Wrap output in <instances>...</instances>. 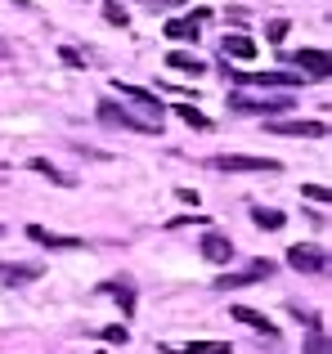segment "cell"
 <instances>
[{
  "mask_svg": "<svg viewBox=\"0 0 332 354\" xmlns=\"http://www.w3.org/2000/svg\"><path fill=\"white\" fill-rule=\"evenodd\" d=\"M99 121H104V126H117V130H135V135H158V121L153 117H135V113H126L122 104H113V99H99Z\"/></svg>",
  "mask_w": 332,
  "mask_h": 354,
  "instance_id": "6da1fadb",
  "label": "cell"
},
{
  "mask_svg": "<svg viewBox=\"0 0 332 354\" xmlns=\"http://www.w3.org/2000/svg\"><path fill=\"white\" fill-rule=\"evenodd\" d=\"M229 108L234 113H243V117H265V121H274V117H283L288 108H297L288 95H270V99H247V95H229Z\"/></svg>",
  "mask_w": 332,
  "mask_h": 354,
  "instance_id": "7a4b0ae2",
  "label": "cell"
},
{
  "mask_svg": "<svg viewBox=\"0 0 332 354\" xmlns=\"http://www.w3.org/2000/svg\"><path fill=\"white\" fill-rule=\"evenodd\" d=\"M211 166H216V171H238V175H247V171H283L279 162H274V157H247V153H220V157H211Z\"/></svg>",
  "mask_w": 332,
  "mask_h": 354,
  "instance_id": "3957f363",
  "label": "cell"
},
{
  "mask_svg": "<svg viewBox=\"0 0 332 354\" xmlns=\"http://www.w3.org/2000/svg\"><path fill=\"white\" fill-rule=\"evenodd\" d=\"M288 265L297 269V274H324V269H328V251L297 242V247H288Z\"/></svg>",
  "mask_w": 332,
  "mask_h": 354,
  "instance_id": "277c9868",
  "label": "cell"
},
{
  "mask_svg": "<svg viewBox=\"0 0 332 354\" xmlns=\"http://www.w3.org/2000/svg\"><path fill=\"white\" fill-rule=\"evenodd\" d=\"M27 238H32L36 247H45V251H86V247H90L86 238H72V234H50V229H41V225H27Z\"/></svg>",
  "mask_w": 332,
  "mask_h": 354,
  "instance_id": "5b68a950",
  "label": "cell"
},
{
  "mask_svg": "<svg viewBox=\"0 0 332 354\" xmlns=\"http://www.w3.org/2000/svg\"><path fill=\"white\" fill-rule=\"evenodd\" d=\"M41 274H45V265H36V260H5V265H0V287L36 283Z\"/></svg>",
  "mask_w": 332,
  "mask_h": 354,
  "instance_id": "8992f818",
  "label": "cell"
},
{
  "mask_svg": "<svg viewBox=\"0 0 332 354\" xmlns=\"http://www.w3.org/2000/svg\"><path fill=\"white\" fill-rule=\"evenodd\" d=\"M229 81H252V86H301L306 81V72H234L225 68Z\"/></svg>",
  "mask_w": 332,
  "mask_h": 354,
  "instance_id": "52a82bcc",
  "label": "cell"
},
{
  "mask_svg": "<svg viewBox=\"0 0 332 354\" xmlns=\"http://www.w3.org/2000/svg\"><path fill=\"white\" fill-rule=\"evenodd\" d=\"M292 63L306 68V77H315V81H328L332 77V59H328L324 50H297V54H292Z\"/></svg>",
  "mask_w": 332,
  "mask_h": 354,
  "instance_id": "ba28073f",
  "label": "cell"
},
{
  "mask_svg": "<svg viewBox=\"0 0 332 354\" xmlns=\"http://www.w3.org/2000/svg\"><path fill=\"white\" fill-rule=\"evenodd\" d=\"M270 130L274 135H297V139H324L328 135V126L324 121H270Z\"/></svg>",
  "mask_w": 332,
  "mask_h": 354,
  "instance_id": "9c48e42d",
  "label": "cell"
},
{
  "mask_svg": "<svg viewBox=\"0 0 332 354\" xmlns=\"http://www.w3.org/2000/svg\"><path fill=\"white\" fill-rule=\"evenodd\" d=\"M198 251L211 260V265H229V260H234V242H229L225 234H202Z\"/></svg>",
  "mask_w": 332,
  "mask_h": 354,
  "instance_id": "30bf717a",
  "label": "cell"
},
{
  "mask_svg": "<svg viewBox=\"0 0 332 354\" xmlns=\"http://www.w3.org/2000/svg\"><path fill=\"white\" fill-rule=\"evenodd\" d=\"M274 274V265H270V260H256V265L252 269H243V274H225V278H220V292H234V287H247V283H256V278H270Z\"/></svg>",
  "mask_w": 332,
  "mask_h": 354,
  "instance_id": "8fae6325",
  "label": "cell"
},
{
  "mask_svg": "<svg viewBox=\"0 0 332 354\" xmlns=\"http://www.w3.org/2000/svg\"><path fill=\"white\" fill-rule=\"evenodd\" d=\"M202 9L198 14H184V18H171V23H166V36H171V41H198V27H202Z\"/></svg>",
  "mask_w": 332,
  "mask_h": 354,
  "instance_id": "7c38bea8",
  "label": "cell"
},
{
  "mask_svg": "<svg viewBox=\"0 0 332 354\" xmlns=\"http://www.w3.org/2000/svg\"><path fill=\"white\" fill-rule=\"evenodd\" d=\"M113 90H117V95H126L131 104L149 108V113H162V99H158V95H149V90H140V86H131V81H113Z\"/></svg>",
  "mask_w": 332,
  "mask_h": 354,
  "instance_id": "4fadbf2b",
  "label": "cell"
},
{
  "mask_svg": "<svg viewBox=\"0 0 332 354\" xmlns=\"http://www.w3.org/2000/svg\"><path fill=\"white\" fill-rule=\"evenodd\" d=\"M166 68L184 72V77H202V72H207V63H202L198 54H184V50H171V54H166Z\"/></svg>",
  "mask_w": 332,
  "mask_h": 354,
  "instance_id": "5bb4252c",
  "label": "cell"
},
{
  "mask_svg": "<svg viewBox=\"0 0 332 354\" xmlns=\"http://www.w3.org/2000/svg\"><path fill=\"white\" fill-rule=\"evenodd\" d=\"M234 323H247V328H252V332H261V337H279V332H274V323L265 319V314L247 310V305H234Z\"/></svg>",
  "mask_w": 332,
  "mask_h": 354,
  "instance_id": "9a60e30c",
  "label": "cell"
},
{
  "mask_svg": "<svg viewBox=\"0 0 332 354\" xmlns=\"http://www.w3.org/2000/svg\"><path fill=\"white\" fill-rule=\"evenodd\" d=\"M162 354H229V341H189V346H162Z\"/></svg>",
  "mask_w": 332,
  "mask_h": 354,
  "instance_id": "2e32d148",
  "label": "cell"
},
{
  "mask_svg": "<svg viewBox=\"0 0 332 354\" xmlns=\"http://www.w3.org/2000/svg\"><path fill=\"white\" fill-rule=\"evenodd\" d=\"M225 59L229 63H247V59H256V41H247V36H225Z\"/></svg>",
  "mask_w": 332,
  "mask_h": 354,
  "instance_id": "e0dca14e",
  "label": "cell"
},
{
  "mask_svg": "<svg viewBox=\"0 0 332 354\" xmlns=\"http://www.w3.org/2000/svg\"><path fill=\"white\" fill-rule=\"evenodd\" d=\"M104 292H108V296H113V301L126 310V319L135 314V287H131V283H122V278H117V283H104Z\"/></svg>",
  "mask_w": 332,
  "mask_h": 354,
  "instance_id": "ac0fdd59",
  "label": "cell"
},
{
  "mask_svg": "<svg viewBox=\"0 0 332 354\" xmlns=\"http://www.w3.org/2000/svg\"><path fill=\"white\" fill-rule=\"evenodd\" d=\"M252 220H256V229H270V234L288 225V216H283V211H274V207H256V211H252Z\"/></svg>",
  "mask_w": 332,
  "mask_h": 354,
  "instance_id": "d6986e66",
  "label": "cell"
},
{
  "mask_svg": "<svg viewBox=\"0 0 332 354\" xmlns=\"http://www.w3.org/2000/svg\"><path fill=\"white\" fill-rule=\"evenodd\" d=\"M306 354H332L328 350V337H324V323L310 319V341H306Z\"/></svg>",
  "mask_w": 332,
  "mask_h": 354,
  "instance_id": "ffe728a7",
  "label": "cell"
},
{
  "mask_svg": "<svg viewBox=\"0 0 332 354\" xmlns=\"http://www.w3.org/2000/svg\"><path fill=\"white\" fill-rule=\"evenodd\" d=\"M32 171L36 175H45V180H54V184H63V189H68V175H63V171H54V162H45V157H32Z\"/></svg>",
  "mask_w": 332,
  "mask_h": 354,
  "instance_id": "44dd1931",
  "label": "cell"
},
{
  "mask_svg": "<svg viewBox=\"0 0 332 354\" xmlns=\"http://www.w3.org/2000/svg\"><path fill=\"white\" fill-rule=\"evenodd\" d=\"M104 18H108L113 27H131V14H126L117 0H104Z\"/></svg>",
  "mask_w": 332,
  "mask_h": 354,
  "instance_id": "7402d4cb",
  "label": "cell"
},
{
  "mask_svg": "<svg viewBox=\"0 0 332 354\" xmlns=\"http://www.w3.org/2000/svg\"><path fill=\"white\" fill-rule=\"evenodd\" d=\"M175 113H180V121H184V126H193V130H207V126H211V121L202 117L198 108H189V104H180V108H175Z\"/></svg>",
  "mask_w": 332,
  "mask_h": 354,
  "instance_id": "603a6c76",
  "label": "cell"
},
{
  "mask_svg": "<svg viewBox=\"0 0 332 354\" xmlns=\"http://www.w3.org/2000/svg\"><path fill=\"white\" fill-rule=\"evenodd\" d=\"M301 198H310V202H319V207H324V202H328V189H324V184H306V189H301Z\"/></svg>",
  "mask_w": 332,
  "mask_h": 354,
  "instance_id": "cb8c5ba5",
  "label": "cell"
},
{
  "mask_svg": "<svg viewBox=\"0 0 332 354\" xmlns=\"http://www.w3.org/2000/svg\"><path fill=\"white\" fill-rule=\"evenodd\" d=\"M104 341H113V346H117V341H131V332H126L122 323H113V328H104Z\"/></svg>",
  "mask_w": 332,
  "mask_h": 354,
  "instance_id": "d4e9b609",
  "label": "cell"
},
{
  "mask_svg": "<svg viewBox=\"0 0 332 354\" xmlns=\"http://www.w3.org/2000/svg\"><path fill=\"white\" fill-rule=\"evenodd\" d=\"M283 36H288V18H274V23H270V41H274V45H279V41H283Z\"/></svg>",
  "mask_w": 332,
  "mask_h": 354,
  "instance_id": "484cf974",
  "label": "cell"
}]
</instances>
